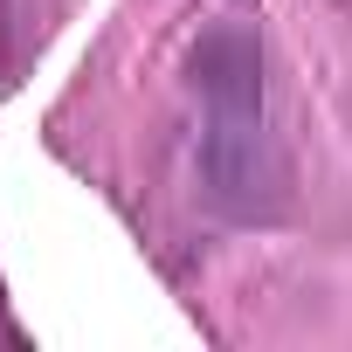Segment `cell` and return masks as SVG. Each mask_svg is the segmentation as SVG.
I'll return each instance as SVG.
<instances>
[{
    "label": "cell",
    "mask_w": 352,
    "mask_h": 352,
    "mask_svg": "<svg viewBox=\"0 0 352 352\" xmlns=\"http://www.w3.org/2000/svg\"><path fill=\"white\" fill-rule=\"evenodd\" d=\"M194 90H201V166L214 201L242 208L263 180V76L249 28H214L194 49Z\"/></svg>",
    "instance_id": "cell-1"
}]
</instances>
